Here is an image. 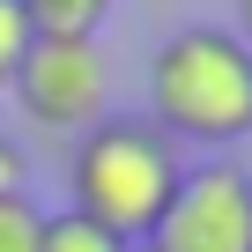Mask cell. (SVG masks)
Segmentation results:
<instances>
[{
	"label": "cell",
	"instance_id": "cell-1",
	"mask_svg": "<svg viewBox=\"0 0 252 252\" xmlns=\"http://www.w3.org/2000/svg\"><path fill=\"white\" fill-rule=\"evenodd\" d=\"M149 126L178 149H237L252 134V45L237 30H171L149 60Z\"/></svg>",
	"mask_w": 252,
	"mask_h": 252
},
{
	"label": "cell",
	"instance_id": "cell-2",
	"mask_svg": "<svg viewBox=\"0 0 252 252\" xmlns=\"http://www.w3.org/2000/svg\"><path fill=\"white\" fill-rule=\"evenodd\" d=\"M178 171H186V156H178L171 134H156L134 111H104L96 126L74 134L67 193H74V215H89L119 245H149L156 215L178 193Z\"/></svg>",
	"mask_w": 252,
	"mask_h": 252
},
{
	"label": "cell",
	"instance_id": "cell-3",
	"mask_svg": "<svg viewBox=\"0 0 252 252\" xmlns=\"http://www.w3.org/2000/svg\"><path fill=\"white\" fill-rule=\"evenodd\" d=\"M149 252H252V171L230 156L186 163L171 208L149 230Z\"/></svg>",
	"mask_w": 252,
	"mask_h": 252
},
{
	"label": "cell",
	"instance_id": "cell-4",
	"mask_svg": "<svg viewBox=\"0 0 252 252\" xmlns=\"http://www.w3.org/2000/svg\"><path fill=\"white\" fill-rule=\"evenodd\" d=\"M15 104L52 126V134H82L104 119V52L82 37H30L23 67H15Z\"/></svg>",
	"mask_w": 252,
	"mask_h": 252
},
{
	"label": "cell",
	"instance_id": "cell-5",
	"mask_svg": "<svg viewBox=\"0 0 252 252\" xmlns=\"http://www.w3.org/2000/svg\"><path fill=\"white\" fill-rule=\"evenodd\" d=\"M23 15H30L37 37H82V45H96L111 0H23Z\"/></svg>",
	"mask_w": 252,
	"mask_h": 252
},
{
	"label": "cell",
	"instance_id": "cell-6",
	"mask_svg": "<svg viewBox=\"0 0 252 252\" xmlns=\"http://www.w3.org/2000/svg\"><path fill=\"white\" fill-rule=\"evenodd\" d=\"M37 252H126L111 230H96L89 215H74V208H60V215H45V237H37Z\"/></svg>",
	"mask_w": 252,
	"mask_h": 252
},
{
	"label": "cell",
	"instance_id": "cell-7",
	"mask_svg": "<svg viewBox=\"0 0 252 252\" xmlns=\"http://www.w3.org/2000/svg\"><path fill=\"white\" fill-rule=\"evenodd\" d=\"M37 237H45V208H37L30 186H23V193L0 200V252H37Z\"/></svg>",
	"mask_w": 252,
	"mask_h": 252
},
{
	"label": "cell",
	"instance_id": "cell-8",
	"mask_svg": "<svg viewBox=\"0 0 252 252\" xmlns=\"http://www.w3.org/2000/svg\"><path fill=\"white\" fill-rule=\"evenodd\" d=\"M30 15H23V0H0V89L15 82V67H23V52H30Z\"/></svg>",
	"mask_w": 252,
	"mask_h": 252
},
{
	"label": "cell",
	"instance_id": "cell-9",
	"mask_svg": "<svg viewBox=\"0 0 252 252\" xmlns=\"http://www.w3.org/2000/svg\"><path fill=\"white\" fill-rule=\"evenodd\" d=\"M8 193H23V149L0 134V200H8Z\"/></svg>",
	"mask_w": 252,
	"mask_h": 252
},
{
	"label": "cell",
	"instance_id": "cell-10",
	"mask_svg": "<svg viewBox=\"0 0 252 252\" xmlns=\"http://www.w3.org/2000/svg\"><path fill=\"white\" fill-rule=\"evenodd\" d=\"M237 37L252 45V0H237Z\"/></svg>",
	"mask_w": 252,
	"mask_h": 252
},
{
	"label": "cell",
	"instance_id": "cell-11",
	"mask_svg": "<svg viewBox=\"0 0 252 252\" xmlns=\"http://www.w3.org/2000/svg\"><path fill=\"white\" fill-rule=\"evenodd\" d=\"M126 252H149V245H126Z\"/></svg>",
	"mask_w": 252,
	"mask_h": 252
}]
</instances>
